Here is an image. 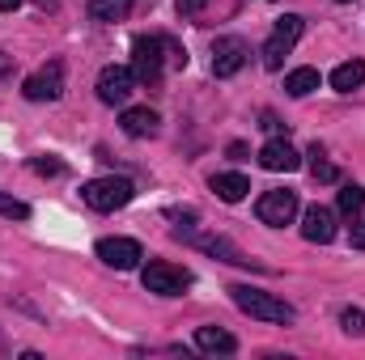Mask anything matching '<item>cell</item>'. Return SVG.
<instances>
[{"label":"cell","mask_w":365,"mask_h":360,"mask_svg":"<svg viewBox=\"0 0 365 360\" xmlns=\"http://www.w3.org/2000/svg\"><path fill=\"white\" fill-rule=\"evenodd\" d=\"M284 90L289 97H306V93L319 90V68H293L289 77H284Z\"/></svg>","instance_id":"19"},{"label":"cell","mask_w":365,"mask_h":360,"mask_svg":"<svg viewBox=\"0 0 365 360\" xmlns=\"http://www.w3.org/2000/svg\"><path fill=\"white\" fill-rule=\"evenodd\" d=\"M336 4H353V0H336Z\"/></svg>","instance_id":"31"},{"label":"cell","mask_w":365,"mask_h":360,"mask_svg":"<svg viewBox=\"0 0 365 360\" xmlns=\"http://www.w3.org/2000/svg\"><path fill=\"white\" fill-rule=\"evenodd\" d=\"M30 170L43 174V179H60V174H64V162H56V157H34Z\"/></svg>","instance_id":"23"},{"label":"cell","mask_w":365,"mask_h":360,"mask_svg":"<svg viewBox=\"0 0 365 360\" xmlns=\"http://www.w3.org/2000/svg\"><path fill=\"white\" fill-rule=\"evenodd\" d=\"M340 216H349V221H357L365 212V186H357V182H349V186H340Z\"/></svg>","instance_id":"20"},{"label":"cell","mask_w":365,"mask_h":360,"mask_svg":"<svg viewBox=\"0 0 365 360\" xmlns=\"http://www.w3.org/2000/svg\"><path fill=\"white\" fill-rule=\"evenodd\" d=\"M158 110H149V106H128L123 115H119V127H123V136H132V140H145V136H153L158 132Z\"/></svg>","instance_id":"13"},{"label":"cell","mask_w":365,"mask_h":360,"mask_svg":"<svg viewBox=\"0 0 365 360\" xmlns=\"http://www.w3.org/2000/svg\"><path fill=\"white\" fill-rule=\"evenodd\" d=\"M259 166L272 170V174H293V170H302V153H297L284 136H272V140L259 149Z\"/></svg>","instance_id":"11"},{"label":"cell","mask_w":365,"mask_h":360,"mask_svg":"<svg viewBox=\"0 0 365 360\" xmlns=\"http://www.w3.org/2000/svg\"><path fill=\"white\" fill-rule=\"evenodd\" d=\"M340 327H344L349 335H365V314H361V309H353V305H349V309L340 314Z\"/></svg>","instance_id":"24"},{"label":"cell","mask_w":365,"mask_h":360,"mask_svg":"<svg viewBox=\"0 0 365 360\" xmlns=\"http://www.w3.org/2000/svg\"><path fill=\"white\" fill-rule=\"evenodd\" d=\"M302 238H306V242L327 246V242L336 238V212H331V208H323V203L306 208V216H302Z\"/></svg>","instance_id":"12"},{"label":"cell","mask_w":365,"mask_h":360,"mask_svg":"<svg viewBox=\"0 0 365 360\" xmlns=\"http://www.w3.org/2000/svg\"><path fill=\"white\" fill-rule=\"evenodd\" d=\"M212 195L221 199V203H238V199H247V191H251V182L242 179V174H212Z\"/></svg>","instance_id":"17"},{"label":"cell","mask_w":365,"mask_h":360,"mask_svg":"<svg viewBox=\"0 0 365 360\" xmlns=\"http://www.w3.org/2000/svg\"><path fill=\"white\" fill-rule=\"evenodd\" d=\"M0 216H9V221H30V203L17 199V195H9V191H0Z\"/></svg>","instance_id":"21"},{"label":"cell","mask_w":365,"mask_h":360,"mask_svg":"<svg viewBox=\"0 0 365 360\" xmlns=\"http://www.w3.org/2000/svg\"><path fill=\"white\" fill-rule=\"evenodd\" d=\"M93 250H98V259H102L106 268H115V271H132L145 259V250H140L136 238H102Z\"/></svg>","instance_id":"10"},{"label":"cell","mask_w":365,"mask_h":360,"mask_svg":"<svg viewBox=\"0 0 365 360\" xmlns=\"http://www.w3.org/2000/svg\"><path fill=\"white\" fill-rule=\"evenodd\" d=\"M179 4V17H200L208 9V0H175Z\"/></svg>","instance_id":"25"},{"label":"cell","mask_w":365,"mask_h":360,"mask_svg":"<svg viewBox=\"0 0 365 360\" xmlns=\"http://www.w3.org/2000/svg\"><path fill=\"white\" fill-rule=\"evenodd\" d=\"M140 284H145V292H158V297H182L191 288V271L179 263H166V259H153L140 271Z\"/></svg>","instance_id":"4"},{"label":"cell","mask_w":365,"mask_h":360,"mask_svg":"<svg viewBox=\"0 0 365 360\" xmlns=\"http://www.w3.org/2000/svg\"><path fill=\"white\" fill-rule=\"evenodd\" d=\"M132 0H90V17L93 21H128Z\"/></svg>","instance_id":"18"},{"label":"cell","mask_w":365,"mask_h":360,"mask_svg":"<svg viewBox=\"0 0 365 360\" xmlns=\"http://www.w3.org/2000/svg\"><path fill=\"white\" fill-rule=\"evenodd\" d=\"M259 127H264V132H268V136H284V123H280V119H276L272 110H264V119H259Z\"/></svg>","instance_id":"26"},{"label":"cell","mask_w":365,"mask_h":360,"mask_svg":"<svg viewBox=\"0 0 365 360\" xmlns=\"http://www.w3.org/2000/svg\"><path fill=\"white\" fill-rule=\"evenodd\" d=\"M310 174H314L319 182H336V179H340V170H336L331 162H323V153H319V144L310 149Z\"/></svg>","instance_id":"22"},{"label":"cell","mask_w":365,"mask_h":360,"mask_svg":"<svg viewBox=\"0 0 365 360\" xmlns=\"http://www.w3.org/2000/svg\"><path fill=\"white\" fill-rule=\"evenodd\" d=\"M9 73H13V55H4V51H0V77H9Z\"/></svg>","instance_id":"29"},{"label":"cell","mask_w":365,"mask_h":360,"mask_svg":"<svg viewBox=\"0 0 365 360\" xmlns=\"http://www.w3.org/2000/svg\"><path fill=\"white\" fill-rule=\"evenodd\" d=\"M17 4H21V0H0V13H13Z\"/></svg>","instance_id":"30"},{"label":"cell","mask_w":365,"mask_h":360,"mask_svg":"<svg viewBox=\"0 0 365 360\" xmlns=\"http://www.w3.org/2000/svg\"><path fill=\"white\" fill-rule=\"evenodd\" d=\"M195 348L208 352V356H234V352H238V339H234L225 327H200V331H195Z\"/></svg>","instance_id":"15"},{"label":"cell","mask_w":365,"mask_h":360,"mask_svg":"<svg viewBox=\"0 0 365 360\" xmlns=\"http://www.w3.org/2000/svg\"><path fill=\"white\" fill-rule=\"evenodd\" d=\"M187 238H191V233H187ZM191 242H195L200 250H208V255H217V259L234 263V268H259L255 259H247V255H242V250H238L230 238H221V233H217V238H212V233H208V238H191Z\"/></svg>","instance_id":"14"},{"label":"cell","mask_w":365,"mask_h":360,"mask_svg":"<svg viewBox=\"0 0 365 360\" xmlns=\"http://www.w3.org/2000/svg\"><path fill=\"white\" fill-rule=\"evenodd\" d=\"M230 157L234 162H247V144H230Z\"/></svg>","instance_id":"28"},{"label":"cell","mask_w":365,"mask_h":360,"mask_svg":"<svg viewBox=\"0 0 365 360\" xmlns=\"http://www.w3.org/2000/svg\"><path fill=\"white\" fill-rule=\"evenodd\" d=\"M136 73H132V64H106L102 73H98V102H106V106H128V97L136 93Z\"/></svg>","instance_id":"6"},{"label":"cell","mask_w":365,"mask_h":360,"mask_svg":"<svg viewBox=\"0 0 365 360\" xmlns=\"http://www.w3.org/2000/svg\"><path fill=\"white\" fill-rule=\"evenodd\" d=\"M21 93H26L30 102H56V97L64 93V64L51 60V64H43L38 73H30V77L21 81Z\"/></svg>","instance_id":"8"},{"label":"cell","mask_w":365,"mask_h":360,"mask_svg":"<svg viewBox=\"0 0 365 360\" xmlns=\"http://www.w3.org/2000/svg\"><path fill=\"white\" fill-rule=\"evenodd\" d=\"M365 85V60H344L331 68V90L336 93H353Z\"/></svg>","instance_id":"16"},{"label":"cell","mask_w":365,"mask_h":360,"mask_svg":"<svg viewBox=\"0 0 365 360\" xmlns=\"http://www.w3.org/2000/svg\"><path fill=\"white\" fill-rule=\"evenodd\" d=\"M302 30H306V21L297 17V13H284L280 21L272 26V34H268V43H264V68H280L284 64V55L297 47V38H302Z\"/></svg>","instance_id":"5"},{"label":"cell","mask_w":365,"mask_h":360,"mask_svg":"<svg viewBox=\"0 0 365 360\" xmlns=\"http://www.w3.org/2000/svg\"><path fill=\"white\" fill-rule=\"evenodd\" d=\"M247 60H251V47H247L238 34H221V38L212 43V77H217V81H225V77L242 73V68H247Z\"/></svg>","instance_id":"7"},{"label":"cell","mask_w":365,"mask_h":360,"mask_svg":"<svg viewBox=\"0 0 365 360\" xmlns=\"http://www.w3.org/2000/svg\"><path fill=\"white\" fill-rule=\"evenodd\" d=\"M255 216L264 221V225H272V229H280V225H289L293 216H297V191H264L259 195V203H255Z\"/></svg>","instance_id":"9"},{"label":"cell","mask_w":365,"mask_h":360,"mask_svg":"<svg viewBox=\"0 0 365 360\" xmlns=\"http://www.w3.org/2000/svg\"><path fill=\"white\" fill-rule=\"evenodd\" d=\"M230 297H234V305H238L242 314H251V318H259V322H276V327L297 322V309H293L289 301H280L276 292L251 288V284H234V288H230Z\"/></svg>","instance_id":"1"},{"label":"cell","mask_w":365,"mask_h":360,"mask_svg":"<svg viewBox=\"0 0 365 360\" xmlns=\"http://www.w3.org/2000/svg\"><path fill=\"white\" fill-rule=\"evenodd\" d=\"M353 246L365 250V221H357V229H353Z\"/></svg>","instance_id":"27"},{"label":"cell","mask_w":365,"mask_h":360,"mask_svg":"<svg viewBox=\"0 0 365 360\" xmlns=\"http://www.w3.org/2000/svg\"><path fill=\"white\" fill-rule=\"evenodd\" d=\"M166 55H170L166 34H140L132 43V73H136V81L149 85V90H158L162 73H166Z\"/></svg>","instance_id":"2"},{"label":"cell","mask_w":365,"mask_h":360,"mask_svg":"<svg viewBox=\"0 0 365 360\" xmlns=\"http://www.w3.org/2000/svg\"><path fill=\"white\" fill-rule=\"evenodd\" d=\"M132 195H136V186L128 179H93L81 186V199H86V208L93 212H115V208H123V203H132Z\"/></svg>","instance_id":"3"}]
</instances>
